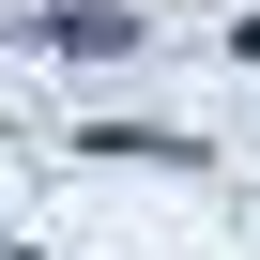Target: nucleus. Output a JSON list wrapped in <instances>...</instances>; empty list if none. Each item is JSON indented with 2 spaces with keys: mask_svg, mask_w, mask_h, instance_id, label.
Here are the masks:
<instances>
[{
  "mask_svg": "<svg viewBox=\"0 0 260 260\" xmlns=\"http://www.w3.org/2000/svg\"><path fill=\"white\" fill-rule=\"evenodd\" d=\"M46 46H77V61H107V46H138V16H107V0H77V16H31Z\"/></svg>",
  "mask_w": 260,
  "mask_h": 260,
  "instance_id": "f257e3e1",
  "label": "nucleus"
}]
</instances>
